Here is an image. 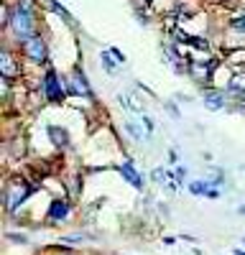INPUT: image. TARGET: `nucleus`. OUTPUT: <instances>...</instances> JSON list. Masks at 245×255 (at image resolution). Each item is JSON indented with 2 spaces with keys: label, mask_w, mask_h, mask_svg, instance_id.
Masks as SVG:
<instances>
[{
  "label": "nucleus",
  "mask_w": 245,
  "mask_h": 255,
  "mask_svg": "<svg viewBox=\"0 0 245 255\" xmlns=\"http://www.w3.org/2000/svg\"><path fill=\"white\" fill-rule=\"evenodd\" d=\"M240 215H245V204H243V207H240Z\"/></svg>",
  "instance_id": "nucleus-18"
},
{
  "label": "nucleus",
  "mask_w": 245,
  "mask_h": 255,
  "mask_svg": "<svg viewBox=\"0 0 245 255\" xmlns=\"http://www.w3.org/2000/svg\"><path fill=\"white\" fill-rule=\"evenodd\" d=\"M72 90L77 92V95H82V97H92V90H90V84H87V79H85V74H82L79 69L72 74Z\"/></svg>",
  "instance_id": "nucleus-6"
},
{
  "label": "nucleus",
  "mask_w": 245,
  "mask_h": 255,
  "mask_svg": "<svg viewBox=\"0 0 245 255\" xmlns=\"http://www.w3.org/2000/svg\"><path fill=\"white\" fill-rule=\"evenodd\" d=\"M120 174H122V176H125V179H128V181H130L133 186H138V189L143 186V181H140V176H138V174L133 171V166H130V163H125V166H120Z\"/></svg>",
  "instance_id": "nucleus-10"
},
{
  "label": "nucleus",
  "mask_w": 245,
  "mask_h": 255,
  "mask_svg": "<svg viewBox=\"0 0 245 255\" xmlns=\"http://www.w3.org/2000/svg\"><path fill=\"white\" fill-rule=\"evenodd\" d=\"M67 215H69V204H67V202L59 199V202L51 204V217H54V220H64Z\"/></svg>",
  "instance_id": "nucleus-9"
},
{
  "label": "nucleus",
  "mask_w": 245,
  "mask_h": 255,
  "mask_svg": "<svg viewBox=\"0 0 245 255\" xmlns=\"http://www.w3.org/2000/svg\"><path fill=\"white\" fill-rule=\"evenodd\" d=\"M28 194H31V186H28V184H23L20 179H18V181H13V184H10V189L5 191V207H8L10 212H15L20 204L26 202V197H28Z\"/></svg>",
  "instance_id": "nucleus-2"
},
{
  "label": "nucleus",
  "mask_w": 245,
  "mask_h": 255,
  "mask_svg": "<svg viewBox=\"0 0 245 255\" xmlns=\"http://www.w3.org/2000/svg\"><path fill=\"white\" fill-rule=\"evenodd\" d=\"M176 158H179V156H176V151H169V161H171V163H176Z\"/></svg>",
  "instance_id": "nucleus-17"
},
{
  "label": "nucleus",
  "mask_w": 245,
  "mask_h": 255,
  "mask_svg": "<svg viewBox=\"0 0 245 255\" xmlns=\"http://www.w3.org/2000/svg\"><path fill=\"white\" fill-rule=\"evenodd\" d=\"M0 74H3V79L18 77V64H15V59L10 56L8 49H3V54H0Z\"/></svg>",
  "instance_id": "nucleus-5"
},
{
  "label": "nucleus",
  "mask_w": 245,
  "mask_h": 255,
  "mask_svg": "<svg viewBox=\"0 0 245 255\" xmlns=\"http://www.w3.org/2000/svg\"><path fill=\"white\" fill-rule=\"evenodd\" d=\"M184 176H187V168H176V174H174V179H176V181H181Z\"/></svg>",
  "instance_id": "nucleus-15"
},
{
  "label": "nucleus",
  "mask_w": 245,
  "mask_h": 255,
  "mask_svg": "<svg viewBox=\"0 0 245 255\" xmlns=\"http://www.w3.org/2000/svg\"><path fill=\"white\" fill-rule=\"evenodd\" d=\"M204 105H207L210 110H220L225 105V97L220 92H207V95H204Z\"/></svg>",
  "instance_id": "nucleus-8"
},
{
  "label": "nucleus",
  "mask_w": 245,
  "mask_h": 255,
  "mask_svg": "<svg viewBox=\"0 0 245 255\" xmlns=\"http://www.w3.org/2000/svg\"><path fill=\"white\" fill-rule=\"evenodd\" d=\"M210 189H212V186H210L207 181H192V184H189V191H192V194H204V197H207Z\"/></svg>",
  "instance_id": "nucleus-11"
},
{
  "label": "nucleus",
  "mask_w": 245,
  "mask_h": 255,
  "mask_svg": "<svg viewBox=\"0 0 245 255\" xmlns=\"http://www.w3.org/2000/svg\"><path fill=\"white\" fill-rule=\"evenodd\" d=\"M23 51H26V56L33 59L36 64L46 61V44H44V38H41V36L26 38V41H23Z\"/></svg>",
  "instance_id": "nucleus-3"
},
{
  "label": "nucleus",
  "mask_w": 245,
  "mask_h": 255,
  "mask_svg": "<svg viewBox=\"0 0 245 255\" xmlns=\"http://www.w3.org/2000/svg\"><path fill=\"white\" fill-rule=\"evenodd\" d=\"M44 87H46V97H49L51 102H61V100H64V90H61V82H59L56 72H46Z\"/></svg>",
  "instance_id": "nucleus-4"
},
{
  "label": "nucleus",
  "mask_w": 245,
  "mask_h": 255,
  "mask_svg": "<svg viewBox=\"0 0 245 255\" xmlns=\"http://www.w3.org/2000/svg\"><path fill=\"white\" fill-rule=\"evenodd\" d=\"M233 28L245 33V15H240V18H235V20H233Z\"/></svg>",
  "instance_id": "nucleus-12"
},
{
  "label": "nucleus",
  "mask_w": 245,
  "mask_h": 255,
  "mask_svg": "<svg viewBox=\"0 0 245 255\" xmlns=\"http://www.w3.org/2000/svg\"><path fill=\"white\" fill-rule=\"evenodd\" d=\"M235 255H245V253H240V250H235Z\"/></svg>",
  "instance_id": "nucleus-19"
},
{
  "label": "nucleus",
  "mask_w": 245,
  "mask_h": 255,
  "mask_svg": "<svg viewBox=\"0 0 245 255\" xmlns=\"http://www.w3.org/2000/svg\"><path fill=\"white\" fill-rule=\"evenodd\" d=\"M102 64L108 67V72H113V61H110V51L108 54H102Z\"/></svg>",
  "instance_id": "nucleus-14"
},
{
  "label": "nucleus",
  "mask_w": 245,
  "mask_h": 255,
  "mask_svg": "<svg viewBox=\"0 0 245 255\" xmlns=\"http://www.w3.org/2000/svg\"><path fill=\"white\" fill-rule=\"evenodd\" d=\"M10 31L15 38L26 41L31 36H36V18H33V8H26V5H15L13 13H10Z\"/></svg>",
  "instance_id": "nucleus-1"
},
{
  "label": "nucleus",
  "mask_w": 245,
  "mask_h": 255,
  "mask_svg": "<svg viewBox=\"0 0 245 255\" xmlns=\"http://www.w3.org/2000/svg\"><path fill=\"white\" fill-rule=\"evenodd\" d=\"M110 54H113L118 61H125V56H122V51H120V49H110Z\"/></svg>",
  "instance_id": "nucleus-16"
},
{
  "label": "nucleus",
  "mask_w": 245,
  "mask_h": 255,
  "mask_svg": "<svg viewBox=\"0 0 245 255\" xmlns=\"http://www.w3.org/2000/svg\"><path fill=\"white\" fill-rule=\"evenodd\" d=\"M49 135H51V143H54V145H59V148H64V145L69 143V138H67V130H64V128L49 125Z\"/></svg>",
  "instance_id": "nucleus-7"
},
{
  "label": "nucleus",
  "mask_w": 245,
  "mask_h": 255,
  "mask_svg": "<svg viewBox=\"0 0 245 255\" xmlns=\"http://www.w3.org/2000/svg\"><path fill=\"white\" fill-rule=\"evenodd\" d=\"M49 3H51V8H54V10H56V13H59L61 18H69V15H67V10H64V8H61V5L56 3V0H49Z\"/></svg>",
  "instance_id": "nucleus-13"
}]
</instances>
